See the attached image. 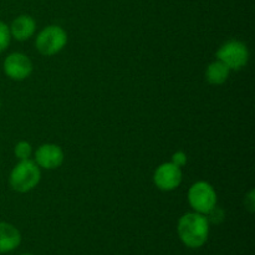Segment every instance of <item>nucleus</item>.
Here are the masks:
<instances>
[{
	"instance_id": "1",
	"label": "nucleus",
	"mask_w": 255,
	"mask_h": 255,
	"mask_svg": "<svg viewBox=\"0 0 255 255\" xmlns=\"http://www.w3.org/2000/svg\"><path fill=\"white\" fill-rule=\"evenodd\" d=\"M209 226L207 216L197 212H189L179 218L177 224V233L186 247L197 249L207 243L209 237Z\"/></svg>"
},
{
	"instance_id": "2",
	"label": "nucleus",
	"mask_w": 255,
	"mask_h": 255,
	"mask_svg": "<svg viewBox=\"0 0 255 255\" xmlns=\"http://www.w3.org/2000/svg\"><path fill=\"white\" fill-rule=\"evenodd\" d=\"M41 179L40 167L32 159H22L14 166L10 172L9 184L12 191L26 193L32 191Z\"/></svg>"
},
{
	"instance_id": "3",
	"label": "nucleus",
	"mask_w": 255,
	"mask_h": 255,
	"mask_svg": "<svg viewBox=\"0 0 255 255\" xmlns=\"http://www.w3.org/2000/svg\"><path fill=\"white\" fill-rule=\"evenodd\" d=\"M67 44V34L59 25H49L37 34L35 47L44 56L59 54Z\"/></svg>"
},
{
	"instance_id": "4",
	"label": "nucleus",
	"mask_w": 255,
	"mask_h": 255,
	"mask_svg": "<svg viewBox=\"0 0 255 255\" xmlns=\"http://www.w3.org/2000/svg\"><path fill=\"white\" fill-rule=\"evenodd\" d=\"M249 57L248 46L241 40H228L217 51V60L227 65L231 71H238L246 67Z\"/></svg>"
},
{
	"instance_id": "5",
	"label": "nucleus",
	"mask_w": 255,
	"mask_h": 255,
	"mask_svg": "<svg viewBox=\"0 0 255 255\" xmlns=\"http://www.w3.org/2000/svg\"><path fill=\"white\" fill-rule=\"evenodd\" d=\"M188 202L193 212L207 216L217 206V193L211 183L198 181L188 191Z\"/></svg>"
},
{
	"instance_id": "6",
	"label": "nucleus",
	"mask_w": 255,
	"mask_h": 255,
	"mask_svg": "<svg viewBox=\"0 0 255 255\" xmlns=\"http://www.w3.org/2000/svg\"><path fill=\"white\" fill-rule=\"evenodd\" d=\"M183 173L181 167L172 162L159 164L153 174V183L159 191L172 192L178 188L182 183Z\"/></svg>"
},
{
	"instance_id": "7",
	"label": "nucleus",
	"mask_w": 255,
	"mask_h": 255,
	"mask_svg": "<svg viewBox=\"0 0 255 255\" xmlns=\"http://www.w3.org/2000/svg\"><path fill=\"white\" fill-rule=\"evenodd\" d=\"M5 75L14 81H22L31 75L32 61L22 52H12L7 55L2 64Z\"/></svg>"
},
{
	"instance_id": "8",
	"label": "nucleus",
	"mask_w": 255,
	"mask_h": 255,
	"mask_svg": "<svg viewBox=\"0 0 255 255\" xmlns=\"http://www.w3.org/2000/svg\"><path fill=\"white\" fill-rule=\"evenodd\" d=\"M65 154L60 146L55 143H44L35 152V163L44 169H56L64 163Z\"/></svg>"
},
{
	"instance_id": "9",
	"label": "nucleus",
	"mask_w": 255,
	"mask_h": 255,
	"mask_svg": "<svg viewBox=\"0 0 255 255\" xmlns=\"http://www.w3.org/2000/svg\"><path fill=\"white\" fill-rule=\"evenodd\" d=\"M9 29L11 37H14L17 41H25L35 34L36 22H35L34 17L30 16V15H19L12 20Z\"/></svg>"
},
{
	"instance_id": "10",
	"label": "nucleus",
	"mask_w": 255,
	"mask_h": 255,
	"mask_svg": "<svg viewBox=\"0 0 255 255\" xmlns=\"http://www.w3.org/2000/svg\"><path fill=\"white\" fill-rule=\"evenodd\" d=\"M21 243L19 229L6 222H0V254L9 253Z\"/></svg>"
},
{
	"instance_id": "11",
	"label": "nucleus",
	"mask_w": 255,
	"mask_h": 255,
	"mask_svg": "<svg viewBox=\"0 0 255 255\" xmlns=\"http://www.w3.org/2000/svg\"><path fill=\"white\" fill-rule=\"evenodd\" d=\"M231 70L223 62L216 60L211 62L206 70V79L211 85H223L228 80Z\"/></svg>"
},
{
	"instance_id": "12",
	"label": "nucleus",
	"mask_w": 255,
	"mask_h": 255,
	"mask_svg": "<svg viewBox=\"0 0 255 255\" xmlns=\"http://www.w3.org/2000/svg\"><path fill=\"white\" fill-rule=\"evenodd\" d=\"M14 154L19 161L29 159L32 154V146L27 141H20L15 144Z\"/></svg>"
},
{
	"instance_id": "13",
	"label": "nucleus",
	"mask_w": 255,
	"mask_h": 255,
	"mask_svg": "<svg viewBox=\"0 0 255 255\" xmlns=\"http://www.w3.org/2000/svg\"><path fill=\"white\" fill-rule=\"evenodd\" d=\"M11 35H10V29L4 21L0 20V52L5 51L9 47Z\"/></svg>"
},
{
	"instance_id": "14",
	"label": "nucleus",
	"mask_w": 255,
	"mask_h": 255,
	"mask_svg": "<svg viewBox=\"0 0 255 255\" xmlns=\"http://www.w3.org/2000/svg\"><path fill=\"white\" fill-rule=\"evenodd\" d=\"M172 163H174L176 164V166H178V167H183V166H186L187 164V154H186V152H183V151H177V152H174L173 154H172Z\"/></svg>"
},
{
	"instance_id": "15",
	"label": "nucleus",
	"mask_w": 255,
	"mask_h": 255,
	"mask_svg": "<svg viewBox=\"0 0 255 255\" xmlns=\"http://www.w3.org/2000/svg\"><path fill=\"white\" fill-rule=\"evenodd\" d=\"M244 204H246V208L248 209L251 213H253L255 209V192L254 189H252L248 194L246 196V199H244Z\"/></svg>"
},
{
	"instance_id": "16",
	"label": "nucleus",
	"mask_w": 255,
	"mask_h": 255,
	"mask_svg": "<svg viewBox=\"0 0 255 255\" xmlns=\"http://www.w3.org/2000/svg\"><path fill=\"white\" fill-rule=\"evenodd\" d=\"M24 255H31V254H24Z\"/></svg>"
},
{
	"instance_id": "17",
	"label": "nucleus",
	"mask_w": 255,
	"mask_h": 255,
	"mask_svg": "<svg viewBox=\"0 0 255 255\" xmlns=\"http://www.w3.org/2000/svg\"><path fill=\"white\" fill-rule=\"evenodd\" d=\"M0 106H1V101H0Z\"/></svg>"
}]
</instances>
